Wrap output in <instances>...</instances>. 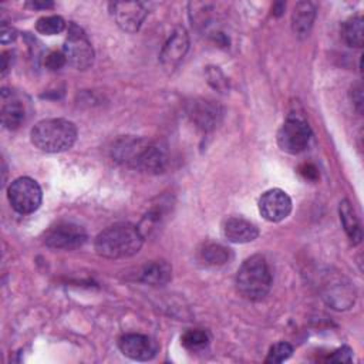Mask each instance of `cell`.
<instances>
[{"instance_id": "ffe728a7", "label": "cell", "mask_w": 364, "mask_h": 364, "mask_svg": "<svg viewBox=\"0 0 364 364\" xmlns=\"http://www.w3.org/2000/svg\"><path fill=\"white\" fill-rule=\"evenodd\" d=\"M341 36L350 47H357V48L363 47V36H364L363 17L354 16L347 21H344L341 27Z\"/></svg>"}, {"instance_id": "9a60e30c", "label": "cell", "mask_w": 364, "mask_h": 364, "mask_svg": "<svg viewBox=\"0 0 364 364\" xmlns=\"http://www.w3.org/2000/svg\"><path fill=\"white\" fill-rule=\"evenodd\" d=\"M189 112L192 119L198 124V127H200L205 131L215 128L219 124L222 117L220 107L216 102L206 101V100L193 102Z\"/></svg>"}, {"instance_id": "7c38bea8", "label": "cell", "mask_w": 364, "mask_h": 364, "mask_svg": "<svg viewBox=\"0 0 364 364\" xmlns=\"http://www.w3.org/2000/svg\"><path fill=\"white\" fill-rule=\"evenodd\" d=\"M188 48H189L188 33H186L185 28L179 27V28H176L171 34V37L165 43V46H164V48L161 51V55H159L161 64L166 70L172 71L182 61V58L185 57Z\"/></svg>"}, {"instance_id": "52a82bcc", "label": "cell", "mask_w": 364, "mask_h": 364, "mask_svg": "<svg viewBox=\"0 0 364 364\" xmlns=\"http://www.w3.org/2000/svg\"><path fill=\"white\" fill-rule=\"evenodd\" d=\"M311 131L309 124L297 117H289L277 132V145L282 151L287 154H299L304 151L309 145Z\"/></svg>"}, {"instance_id": "ac0fdd59", "label": "cell", "mask_w": 364, "mask_h": 364, "mask_svg": "<svg viewBox=\"0 0 364 364\" xmlns=\"http://www.w3.org/2000/svg\"><path fill=\"white\" fill-rule=\"evenodd\" d=\"M338 213H340V220L341 225L350 239V242L353 245H358L363 239V233H361V228H360V222L354 213L353 206L350 205V202L347 199H344L343 202H340L338 206Z\"/></svg>"}, {"instance_id": "8992f818", "label": "cell", "mask_w": 364, "mask_h": 364, "mask_svg": "<svg viewBox=\"0 0 364 364\" xmlns=\"http://www.w3.org/2000/svg\"><path fill=\"white\" fill-rule=\"evenodd\" d=\"M63 53L67 58V63H70L77 70H85L91 67L94 61V50L87 34L74 23H71L68 27Z\"/></svg>"}, {"instance_id": "9c48e42d", "label": "cell", "mask_w": 364, "mask_h": 364, "mask_svg": "<svg viewBox=\"0 0 364 364\" xmlns=\"http://www.w3.org/2000/svg\"><path fill=\"white\" fill-rule=\"evenodd\" d=\"M259 212L269 222H282L291 212V199L279 188L269 189L259 199Z\"/></svg>"}, {"instance_id": "3957f363", "label": "cell", "mask_w": 364, "mask_h": 364, "mask_svg": "<svg viewBox=\"0 0 364 364\" xmlns=\"http://www.w3.org/2000/svg\"><path fill=\"white\" fill-rule=\"evenodd\" d=\"M30 139L43 152H63L70 149L77 139V127L64 118H48L37 122L30 132Z\"/></svg>"}, {"instance_id": "d6986e66", "label": "cell", "mask_w": 364, "mask_h": 364, "mask_svg": "<svg viewBox=\"0 0 364 364\" xmlns=\"http://www.w3.org/2000/svg\"><path fill=\"white\" fill-rule=\"evenodd\" d=\"M24 118H26V111L23 104L18 100L11 98V95H10V100L3 98L1 122L6 128L9 129L18 128L24 122Z\"/></svg>"}, {"instance_id": "603a6c76", "label": "cell", "mask_w": 364, "mask_h": 364, "mask_svg": "<svg viewBox=\"0 0 364 364\" xmlns=\"http://www.w3.org/2000/svg\"><path fill=\"white\" fill-rule=\"evenodd\" d=\"M65 28V21L60 16H44L40 17L36 23V30L40 34L54 36L61 33Z\"/></svg>"}, {"instance_id": "7a4b0ae2", "label": "cell", "mask_w": 364, "mask_h": 364, "mask_svg": "<svg viewBox=\"0 0 364 364\" xmlns=\"http://www.w3.org/2000/svg\"><path fill=\"white\" fill-rule=\"evenodd\" d=\"M144 243V235L132 223H115L98 233L95 252L107 259H124L136 255Z\"/></svg>"}, {"instance_id": "ba28073f", "label": "cell", "mask_w": 364, "mask_h": 364, "mask_svg": "<svg viewBox=\"0 0 364 364\" xmlns=\"http://www.w3.org/2000/svg\"><path fill=\"white\" fill-rule=\"evenodd\" d=\"M87 240V232L82 226L71 222H64L46 235V245L57 250H73L82 246Z\"/></svg>"}, {"instance_id": "2e32d148", "label": "cell", "mask_w": 364, "mask_h": 364, "mask_svg": "<svg viewBox=\"0 0 364 364\" xmlns=\"http://www.w3.org/2000/svg\"><path fill=\"white\" fill-rule=\"evenodd\" d=\"M316 18V7L310 1H299L291 13V27L296 36L307 37Z\"/></svg>"}, {"instance_id": "30bf717a", "label": "cell", "mask_w": 364, "mask_h": 364, "mask_svg": "<svg viewBox=\"0 0 364 364\" xmlns=\"http://www.w3.org/2000/svg\"><path fill=\"white\" fill-rule=\"evenodd\" d=\"M109 13L118 27L124 31L135 33L145 20L146 10L139 1H115L109 4Z\"/></svg>"}, {"instance_id": "7402d4cb", "label": "cell", "mask_w": 364, "mask_h": 364, "mask_svg": "<svg viewBox=\"0 0 364 364\" xmlns=\"http://www.w3.org/2000/svg\"><path fill=\"white\" fill-rule=\"evenodd\" d=\"M181 341L185 348H188L191 351H198L208 346L209 334L205 330H199V328L188 330L186 333L182 334Z\"/></svg>"}, {"instance_id": "6da1fadb", "label": "cell", "mask_w": 364, "mask_h": 364, "mask_svg": "<svg viewBox=\"0 0 364 364\" xmlns=\"http://www.w3.org/2000/svg\"><path fill=\"white\" fill-rule=\"evenodd\" d=\"M112 156L124 165L148 173H161L166 168L165 152L142 138H121L112 148Z\"/></svg>"}, {"instance_id": "8fae6325", "label": "cell", "mask_w": 364, "mask_h": 364, "mask_svg": "<svg viewBox=\"0 0 364 364\" xmlns=\"http://www.w3.org/2000/svg\"><path fill=\"white\" fill-rule=\"evenodd\" d=\"M118 347L125 357L135 361L152 360L158 353V344L155 340L135 333L124 334L118 341Z\"/></svg>"}, {"instance_id": "5b68a950", "label": "cell", "mask_w": 364, "mask_h": 364, "mask_svg": "<svg viewBox=\"0 0 364 364\" xmlns=\"http://www.w3.org/2000/svg\"><path fill=\"white\" fill-rule=\"evenodd\" d=\"M7 198L16 212L27 215L33 213L40 208L43 193L40 185L34 179L28 176H21L10 183L7 189Z\"/></svg>"}, {"instance_id": "1f68e13d", "label": "cell", "mask_w": 364, "mask_h": 364, "mask_svg": "<svg viewBox=\"0 0 364 364\" xmlns=\"http://www.w3.org/2000/svg\"><path fill=\"white\" fill-rule=\"evenodd\" d=\"M28 6L31 9H50V7H53V3L51 1H31V3H28Z\"/></svg>"}, {"instance_id": "d4e9b609", "label": "cell", "mask_w": 364, "mask_h": 364, "mask_svg": "<svg viewBox=\"0 0 364 364\" xmlns=\"http://www.w3.org/2000/svg\"><path fill=\"white\" fill-rule=\"evenodd\" d=\"M206 75H208V78H209L208 81H209L216 90H220V91L226 90L228 81H226V78L223 77V74L220 73V70H219L218 67H208Z\"/></svg>"}, {"instance_id": "5bb4252c", "label": "cell", "mask_w": 364, "mask_h": 364, "mask_svg": "<svg viewBox=\"0 0 364 364\" xmlns=\"http://www.w3.org/2000/svg\"><path fill=\"white\" fill-rule=\"evenodd\" d=\"M223 235L232 243H249L259 236V229L255 223L243 218L233 216L225 222Z\"/></svg>"}, {"instance_id": "4dcf8cb0", "label": "cell", "mask_w": 364, "mask_h": 364, "mask_svg": "<svg viewBox=\"0 0 364 364\" xmlns=\"http://www.w3.org/2000/svg\"><path fill=\"white\" fill-rule=\"evenodd\" d=\"M9 55H10V53H3V55H1V75L3 77L7 74V71L10 68V63H9L10 57Z\"/></svg>"}, {"instance_id": "83f0119b", "label": "cell", "mask_w": 364, "mask_h": 364, "mask_svg": "<svg viewBox=\"0 0 364 364\" xmlns=\"http://www.w3.org/2000/svg\"><path fill=\"white\" fill-rule=\"evenodd\" d=\"M16 30L7 24L6 21L1 23V34H0V40L3 44H7V43H11L14 38H16Z\"/></svg>"}, {"instance_id": "e0dca14e", "label": "cell", "mask_w": 364, "mask_h": 364, "mask_svg": "<svg viewBox=\"0 0 364 364\" xmlns=\"http://www.w3.org/2000/svg\"><path fill=\"white\" fill-rule=\"evenodd\" d=\"M172 277V267L165 260H155L145 264L139 273V280L151 286H164Z\"/></svg>"}, {"instance_id": "44dd1931", "label": "cell", "mask_w": 364, "mask_h": 364, "mask_svg": "<svg viewBox=\"0 0 364 364\" xmlns=\"http://www.w3.org/2000/svg\"><path fill=\"white\" fill-rule=\"evenodd\" d=\"M230 259V252L222 245L209 243L200 250V260L206 266H222Z\"/></svg>"}, {"instance_id": "4316f807", "label": "cell", "mask_w": 364, "mask_h": 364, "mask_svg": "<svg viewBox=\"0 0 364 364\" xmlns=\"http://www.w3.org/2000/svg\"><path fill=\"white\" fill-rule=\"evenodd\" d=\"M351 360H353V350L348 346L340 347L328 357V361L331 363H350Z\"/></svg>"}, {"instance_id": "f1b7e54d", "label": "cell", "mask_w": 364, "mask_h": 364, "mask_svg": "<svg viewBox=\"0 0 364 364\" xmlns=\"http://www.w3.org/2000/svg\"><path fill=\"white\" fill-rule=\"evenodd\" d=\"M299 172L309 181H316L318 178V171L313 164H303L299 168Z\"/></svg>"}, {"instance_id": "484cf974", "label": "cell", "mask_w": 364, "mask_h": 364, "mask_svg": "<svg viewBox=\"0 0 364 364\" xmlns=\"http://www.w3.org/2000/svg\"><path fill=\"white\" fill-rule=\"evenodd\" d=\"M65 63H67V58H65L63 51H51L46 57V67L48 70H53V71L60 70Z\"/></svg>"}, {"instance_id": "277c9868", "label": "cell", "mask_w": 364, "mask_h": 364, "mask_svg": "<svg viewBox=\"0 0 364 364\" xmlns=\"http://www.w3.org/2000/svg\"><path fill=\"white\" fill-rule=\"evenodd\" d=\"M237 291L247 300H262L272 287V273L266 259L260 255L246 259L236 274Z\"/></svg>"}, {"instance_id": "4fadbf2b", "label": "cell", "mask_w": 364, "mask_h": 364, "mask_svg": "<svg viewBox=\"0 0 364 364\" xmlns=\"http://www.w3.org/2000/svg\"><path fill=\"white\" fill-rule=\"evenodd\" d=\"M323 297L333 309L346 310L354 303L355 293L348 280L337 276L330 277L327 284H324Z\"/></svg>"}, {"instance_id": "cb8c5ba5", "label": "cell", "mask_w": 364, "mask_h": 364, "mask_svg": "<svg viewBox=\"0 0 364 364\" xmlns=\"http://www.w3.org/2000/svg\"><path fill=\"white\" fill-rule=\"evenodd\" d=\"M291 354H293V347H291L289 343L282 341V343L274 344V346L270 348V351H269V354H267V357H266L264 361H266L267 364L283 363V361L287 360Z\"/></svg>"}, {"instance_id": "f546056e", "label": "cell", "mask_w": 364, "mask_h": 364, "mask_svg": "<svg viewBox=\"0 0 364 364\" xmlns=\"http://www.w3.org/2000/svg\"><path fill=\"white\" fill-rule=\"evenodd\" d=\"M351 100H353V104L355 105L357 111L361 112L363 111V88H361V85L353 87V90H351Z\"/></svg>"}]
</instances>
